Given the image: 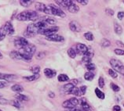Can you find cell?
<instances>
[{
    "instance_id": "7dc6e473",
    "label": "cell",
    "mask_w": 124,
    "mask_h": 111,
    "mask_svg": "<svg viewBox=\"0 0 124 111\" xmlns=\"http://www.w3.org/2000/svg\"><path fill=\"white\" fill-rule=\"evenodd\" d=\"M8 85V83L6 81H0V89H3Z\"/></svg>"
},
{
    "instance_id": "ac0fdd59",
    "label": "cell",
    "mask_w": 124,
    "mask_h": 111,
    "mask_svg": "<svg viewBox=\"0 0 124 111\" xmlns=\"http://www.w3.org/2000/svg\"><path fill=\"white\" fill-rule=\"evenodd\" d=\"M17 78V76L15 74H3V78L7 81H14Z\"/></svg>"
},
{
    "instance_id": "4dcf8cb0",
    "label": "cell",
    "mask_w": 124,
    "mask_h": 111,
    "mask_svg": "<svg viewBox=\"0 0 124 111\" xmlns=\"http://www.w3.org/2000/svg\"><path fill=\"white\" fill-rule=\"evenodd\" d=\"M9 103H10V104H11L12 106H14V107H16V108H17V109H21L22 108V106H21V103L19 102V101H17V99L10 101Z\"/></svg>"
},
{
    "instance_id": "603a6c76",
    "label": "cell",
    "mask_w": 124,
    "mask_h": 111,
    "mask_svg": "<svg viewBox=\"0 0 124 111\" xmlns=\"http://www.w3.org/2000/svg\"><path fill=\"white\" fill-rule=\"evenodd\" d=\"M94 73L92 72V71H88V72H86V74H84V78H85V80H86V81H92L93 79V77H94Z\"/></svg>"
},
{
    "instance_id": "e0dca14e",
    "label": "cell",
    "mask_w": 124,
    "mask_h": 111,
    "mask_svg": "<svg viewBox=\"0 0 124 111\" xmlns=\"http://www.w3.org/2000/svg\"><path fill=\"white\" fill-rule=\"evenodd\" d=\"M67 9H68V10L69 11L70 13H71V14H76L77 12H79V7L73 2L72 4L70 5L69 6H68Z\"/></svg>"
},
{
    "instance_id": "8992f818",
    "label": "cell",
    "mask_w": 124,
    "mask_h": 111,
    "mask_svg": "<svg viewBox=\"0 0 124 111\" xmlns=\"http://www.w3.org/2000/svg\"><path fill=\"white\" fill-rule=\"evenodd\" d=\"M50 10H51V15L57 16V17H64L65 16H66L65 13L61 9L56 7L54 5H53V4L50 5Z\"/></svg>"
},
{
    "instance_id": "7a4b0ae2",
    "label": "cell",
    "mask_w": 124,
    "mask_h": 111,
    "mask_svg": "<svg viewBox=\"0 0 124 111\" xmlns=\"http://www.w3.org/2000/svg\"><path fill=\"white\" fill-rule=\"evenodd\" d=\"M110 64L116 73L119 72L124 75V66L121 61L116 60V59H112L110 60Z\"/></svg>"
},
{
    "instance_id": "11a10c76",
    "label": "cell",
    "mask_w": 124,
    "mask_h": 111,
    "mask_svg": "<svg viewBox=\"0 0 124 111\" xmlns=\"http://www.w3.org/2000/svg\"><path fill=\"white\" fill-rule=\"evenodd\" d=\"M2 78H3V74L0 73V79H2Z\"/></svg>"
},
{
    "instance_id": "680465c9",
    "label": "cell",
    "mask_w": 124,
    "mask_h": 111,
    "mask_svg": "<svg viewBox=\"0 0 124 111\" xmlns=\"http://www.w3.org/2000/svg\"><path fill=\"white\" fill-rule=\"evenodd\" d=\"M0 111H2V110H0Z\"/></svg>"
},
{
    "instance_id": "ee69618b",
    "label": "cell",
    "mask_w": 124,
    "mask_h": 111,
    "mask_svg": "<svg viewBox=\"0 0 124 111\" xmlns=\"http://www.w3.org/2000/svg\"><path fill=\"white\" fill-rule=\"evenodd\" d=\"M9 100L0 98V104H1V105H8V104H9Z\"/></svg>"
},
{
    "instance_id": "8d00e7d4",
    "label": "cell",
    "mask_w": 124,
    "mask_h": 111,
    "mask_svg": "<svg viewBox=\"0 0 124 111\" xmlns=\"http://www.w3.org/2000/svg\"><path fill=\"white\" fill-rule=\"evenodd\" d=\"M86 86H81L80 88H79V96H83V95H85V93H86Z\"/></svg>"
},
{
    "instance_id": "f35d334b",
    "label": "cell",
    "mask_w": 124,
    "mask_h": 111,
    "mask_svg": "<svg viewBox=\"0 0 124 111\" xmlns=\"http://www.w3.org/2000/svg\"><path fill=\"white\" fill-rule=\"evenodd\" d=\"M108 74H109L110 76L112 77H113V78H116L117 77H118V74H117V73L112 69H109L108 70Z\"/></svg>"
},
{
    "instance_id": "c3c4849f",
    "label": "cell",
    "mask_w": 124,
    "mask_h": 111,
    "mask_svg": "<svg viewBox=\"0 0 124 111\" xmlns=\"http://www.w3.org/2000/svg\"><path fill=\"white\" fill-rule=\"evenodd\" d=\"M65 111H84L83 110H82L81 108H76V107H74V108H70V109H65Z\"/></svg>"
},
{
    "instance_id": "4316f807",
    "label": "cell",
    "mask_w": 124,
    "mask_h": 111,
    "mask_svg": "<svg viewBox=\"0 0 124 111\" xmlns=\"http://www.w3.org/2000/svg\"><path fill=\"white\" fill-rule=\"evenodd\" d=\"M33 1H31V0H21L20 1V3L21 5L23 6V7H28V6H30Z\"/></svg>"
},
{
    "instance_id": "2e32d148",
    "label": "cell",
    "mask_w": 124,
    "mask_h": 111,
    "mask_svg": "<svg viewBox=\"0 0 124 111\" xmlns=\"http://www.w3.org/2000/svg\"><path fill=\"white\" fill-rule=\"evenodd\" d=\"M9 56H10L11 59H13V60H22L21 56L18 51H15V50L11 51L10 53H9Z\"/></svg>"
},
{
    "instance_id": "f1b7e54d",
    "label": "cell",
    "mask_w": 124,
    "mask_h": 111,
    "mask_svg": "<svg viewBox=\"0 0 124 111\" xmlns=\"http://www.w3.org/2000/svg\"><path fill=\"white\" fill-rule=\"evenodd\" d=\"M95 94L97 96V98H99L101 99H104L105 98V96H104V93L103 92H101L99 89H95Z\"/></svg>"
},
{
    "instance_id": "ab89813d",
    "label": "cell",
    "mask_w": 124,
    "mask_h": 111,
    "mask_svg": "<svg viewBox=\"0 0 124 111\" xmlns=\"http://www.w3.org/2000/svg\"><path fill=\"white\" fill-rule=\"evenodd\" d=\"M111 88H112V89L114 91V92H119L120 90V88L114 83H111Z\"/></svg>"
},
{
    "instance_id": "9c48e42d",
    "label": "cell",
    "mask_w": 124,
    "mask_h": 111,
    "mask_svg": "<svg viewBox=\"0 0 124 111\" xmlns=\"http://www.w3.org/2000/svg\"><path fill=\"white\" fill-rule=\"evenodd\" d=\"M88 49V47L86 45L82 44V43H78L76 45V53L79 55H85V53H86V51Z\"/></svg>"
},
{
    "instance_id": "1f68e13d",
    "label": "cell",
    "mask_w": 124,
    "mask_h": 111,
    "mask_svg": "<svg viewBox=\"0 0 124 111\" xmlns=\"http://www.w3.org/2000/svg\"><path fill=\"white\" fill-rule=\"evenodd\" d=\"M44 22L46 23L47 24H51V25H54L55 24L57 23V21L54 18H52V17H46L45 19V21Z\"/></svg>"
},
{
    "instance_id": "8fae6325",
    "label": "cell",
    "mask_w": 124,
    "mask_h": 111,
    "mask_svg": "<svg viewBox=\"0 0 124 111\" xmlns=\"http://www.w3.org/2000/svg\"><path fill=\"white\" fill-rule=\"evenodd\" d=\"M22 49H24L26 53H28V54H30V55L32 56H33V55L35 54V51H36V47H35V45H33V44L28 43L25 47L23 48Z\"/></svg>"
},
{
    "instance_id": "ba28073f",
    "label": "cell",
    "mask_w": 124,
    "mask_h": 111,
    "mask_svg": "<svg viewBox=\"0 0 124 111\" xmlns=\"http://www.w3.org/2000/svg\"><path fill=\"white\" fill-rule=\"evenodd\" d=\"M69 28L71 29V31H72L74 32H79L82 30V27L79 24V23H78L76 21H72L70 22Z\"/></svg>"
},
{
    "instance_id": "5b68a950",
    "label": "cell",
    "mask_w": 124,
    "mask_h": 111,
    "mask_svg": "<svg viewBox=\"0 0 124 111\" xmlns=\"http://www.w3.org/2000/svg\"><path fill=\"white\" fill-rule=\"evenodd\" d=\"M59 30V27H52V28H47L44 29V30H42L39 31L38 34H40L42 35H46V36H50V35H52L54 34H56V32L58 31Z\"/></svg>"
},
{
    "instance_id": "30bf717a",
    "label": "cell",
    "mask_w": 124,
    "mask_h": 111,
    "mask_svg": "<svg viewBox=\"0 0 124 111\" xmlns=\"http://www.w3.org/2000/svg\"><path fill=\"white\" fill-rule=\"evenodd\" d=\"M64 37H62L61 35H59L57 34H54L52 35L46 37V40L50 42H61L64 41Z\"/></svg>"
},
{
    "instance_id": "cb8c5ba5",
    "label": "cell",
    "mask_w": 124,
    "mask_h": 111,
    "mask_svg": "<svg viewBox=\"0 0 124 111\" xmlns=\"http://www.w3.org/2000/svg\"><path fill=\"white\" fill-rule=\"evenodd\" d=\"M57 80L59 81L60 82H65V81H68V80H69V77H68V76L66 74H61L58 75Z\"/></svg>"
},
{
    "instance_id": "ffe728a7",
    "label": "cell",
    "mask_w": 124,
    "mask_h": 111,
    "mask_svg": "<svg viewBox=\"0 0 124 111\" xmlns=\"http://www.w3.org/2000/svg\"><path fill=\"white\" fill-rule=\"evenodd\" d=\"M11 90L13 92H17V93H21L24 91V88H23L20 84H14L11 87Z\"/></svg>"
},
{
    "instance_id": "9a60e30c",
    "label": "cell",
    "mask_w": 124,
    "mask_h": 111,
    "mask_svg": "<svg viewBox=\"0 0 124 111\" xmlns=\"http://www.w3.org/2000/svg\"><path fill=\"white\" fill-rule=\"evenodd\" d=\"M34 24H35V26H36V28L39 29V31H42V30H44V29L48 28V24L46 22H44L43 21H37V22L34 23ZM38 33H39V32H38Z\"/></svg>"
},
{
    "instance_id": "bcb514c9",
    "label": "cell",
    "mask_w": 124,
    "mask_h": 111,
    "mask_svg": "<svg viewBox=\"0 0 124 111\" xmlns=\"http://www.w3.org/2000/svg\"><path fill=\"white\" fill-rule=\"evenodd\" d=\"M105 13L109 16H113L114 15V11L112 10V9H109V8H108V9H105Z\"/></svg>"
},
{
    "instance_id": "5bb4252c",
    "label": "cell",
    "mask_w": 124,
    "mask_h": 111,
    "mask_svg": "<svg viewBox=\"0 0 124 111\" xmlns=\"http://www.w3.org/2000/svg\"><path fill=\"white\" fill-rule=\"evenodd\" d=\"M75 87V85L73 84H71V83H68V84H64V85L63 86V92L64 94H67V95H70L71 94V90L73 89V88Z\"/></svg>"
},
{
    "instance_id": "7c38bea8",
    "label": "cell",
    "mask_w": 124,
    "mask_h": 111,
    "mask_svg": "<svg viewBox=\"0 0 124 111\" xmlns=\"http://www.w3.org/2000/svg\"><path fill=\"white\" fill-rule=\"evenodd\" d=\"M55 2H56L57 5L61 6V7L65 8V9H68V6L73 3V2L71 1V0H57V1H55Z\"/></svg>"
},
{
    "instance_id": "d4e9b609",
    "label": "cell",
    "mask_w": 124,
    "mask_h": 111,
    "mask_svg": "<svg viewBox=\"0 0 124 111\" xmlns=\"http://www.w3.org/2000/svg\"><path fill=\"white\" fill-rule=\"evenodd\" d=\"M62 106L64 107V108L65 109H70V108H74V106L73 105L71 104V101L69 99H68V100H65L64 102L62 103Z\"/></svg>"
},
{
    "instance_id": "6f0895ef",
    "label": "cell",
    "mask_w": 124,
    "mask_h": 111,
    "mask_svg": "<svg viewBox=\"0 0 124 111\" xmlns=\"http://www.w3.org/2000/svg\"><path fill=\"white\" fill-rule=\"evenodd\" d=\"M86 111H92V110H91V109H90V110H86Z\"/></svg>"
},
{
    "instance_id": "9f6ffc18",
    "label": "cell",
    "mask_w": 124,
    "mask_h": 111,
    "mask_svg": "<svg viewBox=\"0 0 124 111\" xmlns=\"http://www.w3.org/2000/svg\"><path fill=\"white\" fill-rule=\"evenodd\" d=\"M2 54L1 53V52H0V60H2Z\"/></svg>"
},
{
    "instance_id": "e575fe53",
    "label": "cell",
    "mask_w": 124,
    "mask_h": 111,
    "mask_svg": "<svg viewBox=\"0 0 124 111\" xmlns=\"http://www.w3.org/2000/svg\"><path fill=\"white\" fill-rule=\"evenodd\" d=\"M84 37L88 41H93V38H94L93 35L92 33H91V32H86V33H85L84 34Z\"/></svg>"
},
{
    "instance_id": "52a82bcc",
    "label": "cell",
    "mask_w": 124,
    "mask_h": 111,
    "mask_svg": "<svg viewBox=\"0 0 124 111\" xmlns=\"http://www.w3.org/2000/svg\"><path fill=\"white\" fill-rule=\"evenodd\" d=\"M3 29L4 31H6V35H13L14 34V26H13L12 23L10 21H7L4 24V26H2Z\"/></svg>"
},
{
    "instance_id": "484cf974",
    "label": "cell",
    "mask_w": 124,
    "mask_h": 111,
    "mask_svg": "<svg viewBox=\"0 0 124 111\" xmlns=\"http://www.w3.org/2000/svg\"><path fill=\"white\" fill-rule=\"evenodd\" d=\"M39 74H33V75H31V76H28V77H24V79L27 80L28 81H33L39 79Z\"/></svg>"
},
{
    "instance_id": "4fadbf2b",
    "label": "cell",
    "mask_w": 124,
    "mask_h": 111,
    "mask_svg": "<svg viewBox=\"0 0 124 111\" xmlns=\"http://www.w3.org/2000/svg\"><path fill=\"white\" fill-rule=\"evenodd\" d=\"M43 73L45 74V76L48 77V78H52L56 76L57 74V71H55L54 70L50 69V68H46L43 70Z\"/></svg>"
},
{
    "instance_id": "816d5d0a",
    "label": "cell",
    "mask_w": 124,
    "mask_h": 111,
    "mask_svg": "<svg viewBox=\"0 0 124 111\" xmlns=\"http://www.w3.org/2000/svg\"><path fill=\"white\" fill-rule=\"evenodd\" d=\"M116 45L119 47H124V44L120 41H116Z\"/></svg>"
},
{
    "instance_id": "f6af8a7d",
    "label": "cell",
    "mask_w": 124,
    "mask_h": 111,
    "mask_svg": "<svg viewBox=\"0 0 124 111\" xmlns=\"http://www.w3.org/2000/svg\"><path fill=\"white\" fill-rule=\"evenodd\" d=\"M115 53L116 55H119V56H122V55H124V50H122V49H115Z\"/></svg>"
},
{
    "instance_id": "60d3db41",
    "label": "cell",
    "mask_w": 124,
    "mask_h": 111,
    "mask_svg": "<svg viewBox=\"0 0 124 111\" xmlns=\"http://www.w3.org/2000/svg\"><path fill=\"white\" fill-rule=\"evenodd\" d=\"M91 60H92V59L87 57V56H83V57L82 59V61L83 62V63H86V64H88V63H91Z\"/></svg>"
},
{
    "instance_id": "3957f363",
    "label": "cell",
    "mask_w": 124,
    "mask_h": 111,
    "mask_svg": "<svg viewBox=\"0 0 124 111\" xmlns=\"http://www.w3.org/2000/svg\"><path fill=\"white\" fill-rule=\"evenodd\" d=\"M38 32L39 29L36 28V26L35 25L34 23H32V24L28 25L27 28L24 32V35L26 38H32L36 34H38Z\"/></svg>"
},
{
    "instance_id": "7402d4cb",
    "label": "cell",
    "mask_w": 124,
    "mask_h": 111,
    "mask_svg": "<svg viewBox=\"0 0 124 111\" xmlns=\"http://www.w3.org/2000/svg\"><path fill=\"white\" fill-rule=\"evenodd\" d=\"M114 30H115L116 33L117 35H121L123 33V28L118 23L115 22L114 23Z\"/></svg>"
},
{
    "instance_id": "b9f144b4",
    "label": "cell",
    "mask_w": 124,
    "mask_h": 111,
    "mask_svg": "<svg viewBox=\"0 0 124 111\" xmlns=\"http://www.w3.org/2000/svg\"><path fill=\"white\" fill-rule=\"evenodd\" d=\"M98 84H99V87L100 88H102L104 86V80L102 77H99V80H98Z\"/></svg>"
},
{
    "instance_id": "681fc988",
    "label": "cell",
    "mask_w": 124,
    "mask_h": 111,
    "mask_svg": "<svg viewBox=\"0 0 124 111\" xmlns=\"http://www.w3.org/2000/svg\"><path fill=\"white\" fill-rule=\"evenodd\" d=\"M77 2H79L80 4H82V5H83V6H86V5H87L88 4V2L87 0H77Z\"/></svg>"
},
{
    "instance_id": "f907efd6",
    "label": "cell",
    "mask_w": 124,
    "mask_h": 111,
    "mask_svg": "<svg viewBox=\"0 0 124 111\" xmlns=\"http://www.w3.org/2000/svg\"><path fill=\"white\" fill-rule=\"evenodd\" d=\"M117 17H118L119 20H123V18L124 17V12H119Z\"/></svg>"
},
{
    "instance_id": "d6a6232c",
    "label": "cell",
    "mask_w": 124,
    "mask_h": 111,
    "mask_svg": "<svg viewBox=\"0 0 124 111\" xmlns=\"http://www.w3.org/2000/svg\"><path fill=\"white\" fill-rule=\"evenodd\" d=\"M31 70L33 74H38L40 71V67L38 66V65H35V66L31 67Z\"/></svg>"
},
{
    "instance_id": "d6986e66",
    "label": "cell",
    "mask_w": 124,
    "mask_h": 111,
    "mask_svg": "<svg viewBox=\"0 0 124 111\" xmlns=\"http://www.w3.org/2000/svg\"><path fill=\"white\" fill-rule=\"evenodd\" d=\"M15 98L19 102H24V101H28V97L25 95H22L21 93H17L15 95Z\"/></svg>"
},
{
    "instance_id": "836d02e7",
    "label": "cell",
    "mask_w": 124,
    "mask_h": 111,
    "mask_svg": "<svg viewBox=\"0 0 124 111\" xmlns=\"http://www.w3.org/2000/svg\"><path fill=\"white\" fill-rule=\"evenodd\" d=\"M93 55H94V53H93V50L91 48H88V49H87V51H86V53H85L84 56H86L89 57V58H90V59H92L93 56Z\"/></svg>"
},
{
    "instance_id": "d590c367",
    "label": "cell",
    "mask_w": 124,
    "mask_h": 111,
    "mask_svg": "<svg viewBox=\"0 0 124 111\" xmlns=\"http://www.w3.org/2000/svg\"><path fill=\"white\" fill-rule=\"evenodd\" d=\"M86 69L89 70V71H92L93 72V70H94L96 69V66H95V64L94 63H88L86 65Z\"/></svg>"
},
{
    "instance_id": "db71d44e",
    "label": "cell",
    "mask_w": 124,
    "mask_h": 111,
    "mask_svg": "<svg viewBox=\"0 0 124 111\" xmlns=\"http://www.w3.org/2000/svg\"><path fill=\"white\" fill-rule=\"evenodd\" d=\"M49 96H50V98H54L55 95H54V93H53V92H50V93H49Z\"/></svg>"
},
{
    "instance_id": "91938a15",
    "label": "cell",
    "mask_w": 124,
    "mask_h": 111,
    "mask_svg": "<svg viewBox=\"0 0 124 111\" xmlns=\"http://www.w3.org/2000/svg\"><path fill=\"white\" fill-rule=\"evenodd\" d=\"M0 97H1V96H0Z\"/></svg>"
},
{
    "instance_id": "7bdbcfd3",
    "label": "cell",
    "mask_w": 124,
    "mask_h": 111,
    "mask_svg": "<svg viewBox=\"0 0 124 111\" xmlns=\"http://www.w3.org/2000/svg\"><path fill=\"white\" fill-rule=\"evenodd\" d=\"M43 57H45V53L43 52H39L36 54V58L39 60H42V59H43Z\"/></svg>"
},
{
    "instance_id": "f5cc1de1",
    "label": "cell",
    "mask_w": 124,
    "mask_h": 111,
    "mask_svg": "<svg viewBox=\"0 0 124 111\" xmlns=\"http://www.w3.org/2000/svg\"><path fill=\"white\" fill-rule=\"evenodd\" d=\"M113 110L114 111H120L121 110V107L119 106H115L113 107Z\"/></svg>"
},
{
    "instance_id": "6da1fadb",
    "label": "cell",
    "mask_w": 124,
    "mask_h": 111,
    "mask_svg": "<svg viewBox=\"0 0 124 111\" xmlns=\"http://www.w3.org/2000/svg\"><path fill=\"white\" fill-rule=\"evenodd\" d=\"M38 17L39 16L37 12L34 10H25L17 15V19L20 21H35L38 19Z\"/></svg>"
},
{
    "instance_id": "74e56055",
    "label": "cell",
    "mask_w": 124,
    "mask_h": 111,
    "mask_svg": "<svg viewBox=\"0 0 124 111\" xmlns=\"http://www.w3.org/2000/svg\"><path fill=\"white\" fill-rule=\"evenodd\" d=\"M6 31H4V29L2 27L0 28V42H2L3 39L6 38Z\"/></svg>"
},
{
    "instance_id": "f546056e",
    "label": "cell",
    "mask_w": 124,
    "mask_h": 111,
    "mask_svg": "<svg viewBox=\"0 0 124 111\" xmlns=\"http://www.w3.org/2000/svg\"><path fill=\"white\" fill-rule=\"evenodd\" d=\"M68 55L69 56L71 59H74L76 56V52L73 48H70L68 50Z\"/></svg>"
},
{
    "instance_id": "83f0119b",
    "label": "cell",
    "mask_w": 124,
    "mask_h": 111,
    "mask_svg": "<svg viewBox=\"0 0 124 111\" xmlns=\"http://www.w3.org/2000/svg\"><path fill=\"white\" fill-rule=\"evenodd\" d=\"M111 45V42L109 40H108L107 38H103L101 41V45L104 48H107L109 47Z\"/></svg>"
},
{
    "instance_id": "44dd1931",
    "label": "cell",
    "mask_w": 124,
    "mask_h": 111,
    "mask_svg": "<svg viewBox=\"0 0 124 111\" xmlns=\"http://www.w3.org/2000/svg\"><path fill=\"white\" fill-rule=\"evenodd\" d=\"M46 6L45 4H43V3L39 2H35V9H36V10H38V11L44 13L45 9H46Z\"/></svg>"
},
{
    "instance_id": "277c9868",
    "label": "cell",
    "mask_w": 124,
    "mask_h": 111,
    "mask_svg": "<svg viewBox=\"0 0 124 111\" xmlns=\"http://www.w3.org/2000/svg\"><path fill=\"white\" fill-rule=\"evenodd\" d=\"M28 44V40L25 38H23V37L17 38L15 39V41H14L15 47H17L18 49H21L25 47Z\"/></svg>"
}]
</instances>
